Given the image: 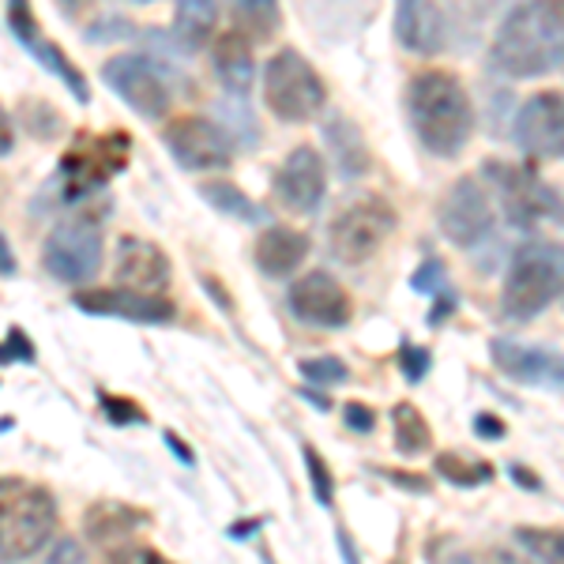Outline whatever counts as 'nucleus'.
Returning a JSON list of instances; mask_svg holds the SVG:
<instances>
[{
    "mask_svg": "<svg viewBox=\"0 0 564 564\" xmlns=\"http://www.w3.org/2000/svg\"><path fill=\"white\" fill-rule=\"evenodd\" d=\"M166 441H170V448H174V452H177V456H181V459H185V463H188V467H193V463H196V456H193V452H188V448H185V444H181V441H177V433H166Z\"/></svg>",
    "mask_w": 564,
    "mask_h": 564,
    "instance_id": "nucleus-43",
    "label": "nucleus"
},
{
    "mask_svg": "<svg viewBox=\"0 0 564 564\" xmlns=\"http://www.w3.org/2000/svg\"><path fill=\"white\" fill-rule=\"evenodd\" d=\"M45 271L61 282H87L102 268V226L90 215L65 218L53 226L42 249Z\"/></svg>",
    "mask_w": 564,
    "mask_h": 564,
    "instance_id": "nucleus-11",
    "label": "nucleus"
},
{
    "mask_svg": "<svg viewBox=\"0 0 564 564\" xmlns=\"http://www.w3.org/2000/svg\"><path fill=\"white\" fill-rule=\"evenodd\" d=\"M148 527V512L132 505H121V500H98L95 508L84 512V531L87 539L95 542L98 553L113 561H162V553L154 550H143L135 545V534Z\"/></svg>",
    "mask_w": 564,
    "mask_h": 564,
    "instance_id": "nucleus-12",
    "label": "nucleus"
},
{
    "mask_svg": "<svg viewBox=\"0 0 564 564\" xmlns=\"http://www.w3.org/2000/svg\"><path fill=\"white\" fill-rule=\"evenodd\" d=\"M441 234L448 238L456 249L475 252L497 234V215H494V199L489 188L478 177H463L448 188V196L441 199V212H436Z\"/></svg>",
    "mask_w": 564,
    "mask_h": 564,
    "instance_id": "nucleus-10",
    "label": "nucleus"
},
{
    "mask_svg": "<svg viewBox=\"0 0 564 564\" xmlns=\"http://www.w3.org/2000/svg\"><path fill=\"white\" fill-rule=\"evenodd\" d=\"M61 557H79V550H76V545H57V550H53V561H61Z\"/></svg>",
    "mask_w": 564,
    "mask_h": 564,
    "instance_id": "nucleus-45",
    "label": "nucleus"
},
{
    "mask_svg": "<svg viewBox=\"0 0 564 564\" xmlns=\"http://www.w3.org/2000/svg\"><path fill=\"white\" fill-rule=\"evenodd\" d=\"M212 61H215V72H218V79H223L226 90H234V95H245V90H249V84H252V50L238 31L223 34V39L215 42Z\"/></svg>",
    "mask_w": 564,
    "mask_h": 564,
    "instance_id": "nucleus-24",
    "label": "nucleus"
},
{
    "mask_svg": "<svg viewBox=\"0 0 564 564\" xmlns=\"http://www.w3.org/2000/svg\"><path fill=\"white\" fill-rule=\"evenodd\" d=\"M395 226L399 215L384 196H361L327 226V249H332V257L339 263L358 268V263L372 260L384 249V241L395 234Z\"/></svg>",
    "mask_w": 564,
    "mask_h": 564,
    "instance_id": "nucleus-7",
    "label": "nucleus"
},
{
    "mask_svg": "<svg viewBox=\"0 0 564 564\" xmlns=\"http://www.w3.org/2000/svg\"><path fill=\"white\" fill-rule=\"evenodd\" d=\"M215 0H177L174 4V34L188 50H204L215 31Z\"/></svg>",
    "mask_w": 564,
    "mask_h": 564,
    "instance_id": "nucleus-25",
    "label": "nucleus"
},
{
    "mask_svg": "<svg viewBox=\"0 0 564 564\" xmlns=\"http://www.w3.org/2000/svg\"><path fill=\"white\" fill-rule=\"evenodd\" d=\"M327 135V151H332V162L343 177H358L369 170V151H366V135H361L358 124L343 113H332V121L324 124Z\"/></svg>",
    "mask_w": 564,
    "mask_h": 564,
    "instance_id": "nucleus-23",
    "label": "nucleus"
},
{
    "mask_svg": "<svg viewBox=\"0 0 564 564\" xmlns=\"http://www.w3.org/2000/svg\"><path fill=\"white\" fill-rule=\"evenodd\" d=\"M308 257V238L294 226H268L257 238V268L268 279H290Z\"/></svg>",
    "mask_w": 564,
    "mask_h": 564,
    "instance_id": "nucleus-22",
    "label": "nucleus"
},
{
    "mask_svg": "<svg viewBox=\"0 0 564 564\" xmlns=\"http://www.w3.org/2000/svg\"><path fill=\"white\" fill-rule=\"evenodd\" d=\"M129 132H109V135H84V140L61 159V188H65L68 204L95 196L113 174H121L129 162Z\"/></svg>",
    "mask_w": 564,
    "mask_h": 564,
    "instance_id": "nucleus-9",
    "label": "nucleus"
},
{
    "mask_svg": "<svg viewBox=\"0 0 564 564\" xmlns=\"http://www.w3.org/2000/svg\"><path fill=\"white\" fill-rule=\"evenodd\" d=\"M252 527H260V520H249V523H234L230 527V539H249Z\"/></svg>",
    "mask_w": 564,
    "mask_h": 564,
    "instance_id": "nucleus-44",
    "label": "nucleus"
},
{
    "mask_svg": "<svg viewBox=\"0 0 564 564\" xmlns=\"http://www.w3.org/2000/svg\"><path fill=\"white\" fill-rule=\"evenodd\" d=\"M406 113L414 135L436 159H456L475 132V106L452 72H417L406 87Z\"/></svg>",
    "mask_w": 564,
    "mask_h": 564,
    "instance_id": "nucleus-2",
    "label": "nucleus"
},
{
    "mask_svg": "<svg viewBox=\"0 0 564 564\" xmlns=\"http://www.w3.org/2000/svg\"><path fill=\"white\" fill-rule=\"evenodd\" d=\"M564 65V0H523L500 20L489 68L508 79H534Z\"/></svg>",
    "mask_w": 564,
    "mask_h": 564,
    "instance_id": "nucleus-1",
    "label": "nucleus"
},
{
    "mask_svg": "<svg viewBox=\"0 0 564 564\" xmlns=\"http://www.w3.org/2000/svg\"><path fill=\"white\" fill-rule=\"evenodd\" d=\"M162 140H166V151L174 154L177 166L193 170V174H212V170H226L234 162L230 132L207 117H181Z\"/></svg>",
    "mask_w": 564,
    "mask_h": 564,
    "instance_id": "nucleus-13",
    "label": "nucleus"
},
{
    "mask_svg": "<svg viewBox=\"0 0 564 564\" xmlns=\"http://www.w3.org/2000/svg\"><path fill=\"white\" fill-rule=\"evenodd\" d=\"M290 313L308 327H347L350 324V294L343 290L339 279H332L327 271H308L305 279H297L286 294Z\"/></svg>",
    "mask_w": 564,
    "mask_h": 564,
    "instance_id": "nucleus-17",
    "label": "nucleus"
},
{
    "mask_svg": "<svg viewBox=\"0 0 564 564\" xmlns=\"http://www.w3.org/2000/svg\"><path fill=\"white\" fill-rule=\"evenodd\" d=\"M8 361H34V343L26 339L20 327H12L8 343H0V366H8Z\"/></svg>",
    "mask_w": 564,
    "mask_h": 564,
    "instance_id": "nucleus-36",
    "label": "nucleus"
},
{
    "mask_svg": "<svg viewBox=\"0 0 564 564\" xmlns=\"http://www.w3.org/2000/svg\"><path fill=\"white\" fill-rule=\"evenodd\" d=\"M234 12L257 39H271L279 26V0H234Z\"/></svg>",
    "mask_w": 564,
    "mask_h": 564,
    "instance_id": "nucleus-29",
    "label": "nucleus"
},
{
    "mask_svg": "<svg viewBox=\"0 0 564 564\" xmlns=\"http://www.w3.org/2000/svg\"><path fill=\"white\" fill-rule=\"evenodd\" d=\"M297 369H302V377L308 384H321V388H335V384H347L350 380V369L343 358H308Z\"/></svg>",
    "mask_w": 564,
    "mask_h": 564,
    "instance_id": "nucleus-31",
    "label": "nucleus"
},
{
    "mask_svg": "<svg viewBox=\"0 0 564 564\" xmlns=\"http://www.w3.org/2000/svg\"><path fill=\"white\" fill-rule=\"evenodd\" d=\"M489 358L516 384L564 391V354L557 347H534V343H516L497 335L489 343Z\"/></svg>",
    "mask_w": 564,
    "mask_h": 564,
    "instance_id": "nucleus-15",
    "label": "nucleus"
},
{
    "mask_svg": "<svg viewBox=\"0 0 564 564\" xmlns=\"http://www.w3.org/2000/svg\"><path fill=\"white\" fill-rule=\"evenodd\" d=\"M433 297H436V305L430 308V324H433V327H441V324H444V316L456 313L459 297H456V290H452V286H444L441 294H433Z\"/></svg>",
    "mask_w": 564,
    "mask_h": 564,
    "instance_id": "nucleus-38",
    "label": "nucleus"
},
{
    "mask_svg": "<svg viewBox=\"0 0 564 564\" xmlns=\"http://www.w3.org/2000/svg\"><path fill=\"white\" fill-rule=\"evenodd\" d=\"M516 542L531 557L564 564V531H539V527H516Z\"/></svg>",
    "mask_w": 564,
    "mask_h": 564,
    "instance_id": "nucleus-30",
    "label": "nucleus"
},
{
    "mask_svg": "<svg viewBox=\"0 0 564 564\" xmlns=\"http://www.w3.org/2000/svg\"><path fill=\"white\" fill-rule=\"evenodd\" d=\"M76 308L90 316H117L129 324H170L174 321V305L166 294H140L129 286H106V290H79Z\"/></svg>",
    "mask_w": 564,
    "mask_h": 564,
    "instance_id": "nucleus-19",
    "label": "nucleus"
},
{
    "mask_svg": "<svg viewBox=\"0 0 564 564\" xmlns=\"http://www.w3.org/2000/svg\"><path fill=\"white\" fill-rule=\"evenodd\" d=\"M475 433L481 436V441H505V422L494 414H478L475 417Z\"/></svg>",
    "mask_w": 564,
    "mask_h": 564,
    "instance_id": "nucleus-39",
    "label": "nucleus"
},
{
    "mask_svg": "<svg viewBox=\"0 0 564 564\" xmlns=\"http://www.w3.org/2000/svg\"><path fill=\"white\" fill-rule=\"evenodd\" d=\"M275 193L282 207L294 215H313L324 204L327 193V166L313 148H294L286 154V162L279 166Z\"/></svg>",
    "mask_w": 564,
    "mask_h": 564,
    "instance_id": "nucleus-18",
    "label": "nucleus"
},
{
    "mask_svg": "<svg viewBox=\"0 0 564 564\" xmlns=\"http://www.w3.org/2000/svg\"><path fill=\"white\" fill-rule=\"evenodd\" d=\"M411 286L417 290V294L433 297V294H441V290L448 286V271H444L441 260H425L422 268L411 275Z\"/></svg>",
    "mask_w": 564,
    "mask_h": 564,
    "instance_id": "nucleus-34",
    "label": "nucleus"
},
{
    "mask_svg": "<svg viewBox=\"0 0 564 564\" xmlns=\"http://www.w3.org/2000/svg\"><path fill=\"white\" fill-rule=\"evenodd\" d=\"M391 433H395V448L403 456H422V452L433 448V430L414 403L391 406Z\"/></svg>",
    "mask_w": 564,
    "mask_h": 564,
    "instance_id": "nucleus-26",
    "label": "nucleus"
},
{
    "mask_svg": "<svg viewBox=\"0 0 564 564\" xmlns=\"http://www.w3.org/2000/svg\"><path fill=\"white\" fill-rule=\"evenodd\" d=\"M98 403H102V411H106V417L113 425H143L148 422V414L140 411V406L132 403V399H117V395H98Z\"/></svg>",
    "mask_w": 564,
    "mask_h": 564,
    "instance_id": "nucleus-33",
    "label": "nucleus"
},
{
    "mask_svg": "<svg viewBox=\"0 0 564 564\" xmlns=\"http://www.w3.org/2000/svg\"><path fill=\"white\" fill-rule=\"evenodd\" d=\"M263 102L286 124L313 121L327 106V87L297 50H279L263 68Z\"/></svg>",
    "mask_w": 564,
    "mask_h": 564,
    "instance_id": "nucleus-6",
    "label": "nucleus"
},
{
    "mask_svg": "<svg viewBox=\"0 0 564 564\" xmlns=\"http://www.w3.org/2000/svg\"><path fill=\"white\" fill-rule=\"evenodd\" d=\"M57 531V500L31 481H0V561H26Z\"/></svg>",
    "mask_w": 564,
    "mask_h": 564,
    "instance_id": "nucleus-4",
    "label": "nucleus"
},
{
    "mask_svg": "<svg viewBox=\"0 0 564 564\" xmlns=\"http://www.w3.org/2000/svg\"><path fill=\"white\" fill-rule=\"evenodd\" d=\"M305 467H308V481H313V494L316 500L327 508L335 500V478H332V467L321 459V452L316 448H305Z\"/></svg>",
    "mask_w": 564,
    "mask_h": 564,
    "instance_id": "nucleus-32",
    "label": "nucleus"
},
{
    "mask_svg": "<svg viewBox=\"0 0 564 564\" xmlns=\"http://www.w3.org/2000/svg\"><path fill=\"white\" fill-rule=\"evenodd\" d=\"M395 39L417 57L441 53L448 45V23L436 0H395Z\"/></svg>",
    "mask_w": 564,
    "mask_h": 564,
    "instance_id": "nucleus-20",
    "label": "nucleus"
},
{
    "mask_svg": "<svg viewBox=\"0 0 564 564\" xmlns=\"http://www.w3.org/2000/svg\"><path fill=\"white\" fill-rule=\"evenodd\" d=\"M8 26H12V34L23 42V50L31 53V57L39 61L45 72H53V76H57L61 84L72 90V98H76V102H90V90H87L84 72L72 65V61L65 57V50H61L57 42L45 39V31L39 26V20H34L31 0H8Z\"/></svg>",
    "mask_w": 564,
    "mask_h": 564,
    "instance_id": "nucleus-14",
    "label": "nucleus"
},
{
    "mask_svg": "<svg viewBox=\"0 0 564 564\" xmlns=\"http://www.w3.org/2000/svg\"><path fill=\"white\" fill-rule=\"evenodd\" d=\"M433 470H436V475H441L444 481H452V486H459V489L486 486V481L494 478V467H489V463H478V459L456 456V452H444V456H436Z\"/></svg>",
    "mask_w": 564,
    "mask_h": 564,
    "instance_id": "nucleus-27",
    "label": "nucleus"
},
{
    "mask_svg": "<svg viewBox=\"0 0 564 564\" xmlns=\"http://www.w3.org/2000/svg\"><path fill=\"white\" fill-rule=\"evenodd\" d=\"M508 470H512V478L520 481V486H527V489H542V481L534 478V475H531V470H527V467H520V463H516V467H508Z\"/></svg>",
    "mask_w": 564,
    "mask_h": 564,
    "instance_id": "nucleus-41",
    "label": "nucleus"
},
{
    "mask_svg": "<svg viewBox=\"0 0 564 564\" xmlns=\"http://www.w3.org/2000/svg\"><path fill=\"white\" fill-rule=\"evenodd\" d=\"M481 185L500 199L508 226L516 230H539L542 223H557L564 215V199L557 188L527 166H512V162L489 159L481 162Z\"/></svg>",
    "mask_w": 564,
    "mask_h": 564,
    "instance_id": "nucleus-5",
    "label": "nucleus"
},
{
    "mask_svg": "<svg viewBox=\"0 0 564 564\" xmlns=\"http://www.w3.org/2000/svg\"><path fill=\"white\" fill-rule=\"evenodd\" d=\"M516 143L534 159H564V95L542 90L527 98L512 121Z\"/></svg>",
    "mask_w": 564,
    "mask_h": 564,
    "instance_id": "nucleus-16",
    "label": "nucleus"
},
{
    "mask_svg": "<svg viewBox=\"0 0 564 564\" xmlns=\"http://www.w3.org/2000/svg\"><path fill=\"white\" fill-rule=\"evenodd\" d=\"M106 87L121 98L143 121H162L174 106V90H170L166 72L154 65L143 53H117L102 65Z\"/></svg>",
    "mask_w": 564,
    "mask_h": 564,
    "instance_id": "nucleus-8",
    "label": "nucleus"
},
{
    "mask_svg": "<svg viewBox=\"0 0 564 564\" xmlns=\"http://www.w3.org/2000/svg\"><path fill=\"white\" fill-rule=\"evenodd\" d=\"M204 196H207V204L218 207V212L245 218V223H263V218H268L263 207L252 204V199L245 196L238 185H230V181H212V185H204Z\"/></svg>",
    "mask_w": 564,
    "mask_h": 564,
    "instance_id": "nucleus-28",
    "label": "nucleus"
},
{
    "mask_svg": "<svg viewBox=\"0 0 564 564\" xmlns=\"http://www.w3.org/2000/svg\"><path fill=\"white\" fill-rule=\"evenodd\" d=\"M117 282L129 290H140V294H166L170 286V260L166 252L154 241L143 238H121L117 245Z\"/></svg>",
    "mask_w": 564,
    "mask_h": 564,
    "instance_id": "nucleus-21",
    "label": "nucleus"
},
{
    "mask_svg": "<svg viewBox=\"0 0 564 564\" xmlns=\"http://www.w3.org/2000/svg\"><path fill=\"white\" fill-rule=\"evenodd\" d=\"M15 148V129H12V117L4 113V106H0V159L4 154H12Z\"/></svg>",
    "mask_w": 564,
    "mask_h": 564,
    "instance_id": "nucleus-40",
    "label": "nucleus"
},
{
    "mask_svg": "<svg viewBox=\"0 0 564 564\" xmlns=\"http://www.w3.org/2000/svg\"><path fill=\"white\" fill-rule=\"evenodd\" d=\"M15 271V257H12V249H8V241L0 238V275H12Z\"/></svg>",
    "mask_w": 564,
    "mask_h": 564,
    "instance_id": "nucleus-42",
    "label": "nucleus"
},
{
    "mask_svg": "<svg viewBox=\"0 0 564 564\" xmlns=\"http://www.w3.org/2000/svg\"><path fill=\"white\" fill-rule=\"evenodd\" d=\"M433 358L425 347H414V343H403V350H399V369H403V377L411 380V384H422V377L430 372Z\"/></svg>",
    "mask_w": 564,
    "mask_h": 564,
    "instance_id": "nucleus-35",
    "label": "nucleus"
},
{
    "mask_svg": "<svg viewBox=\"0 0 564 564\" xmlns=\"http://www.w3.org/2000/svg\"><path fill=\"white\" fill-rule=\"evenodd\" d=\"M343 417H347V425L354 433H372V425H377V414H372V406L366 403H347L343 406Z\"/></svg>",
    "mask_w": 564,
    "mask_h": 564,
    "instance_id": "nucleus-37",
    "label": "nucleus"
},
{
    "mask_svg": "<svg viewBox=\"0 0 564 564\" xmlns=\"http://www.w3.org/2000/svg\"><path fill=\"white\" fill-rule=\"evenodd\" d=\"M564 290V245L561 241H527L512 252L505 290H500V313L508 321H534L545 313Z\"/></svg>",
    "mask_w": 564,
    "mask_h": 564,
    "instance_id": "nucleus-3",
    "label": "nucleus"
}]
</instances>
